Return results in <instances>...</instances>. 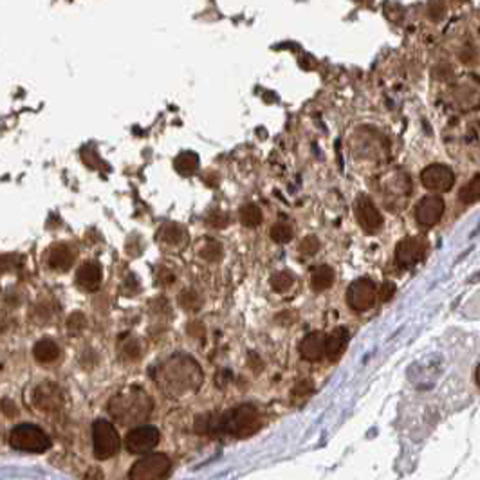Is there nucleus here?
Returning a JSON list of instances; mask_svg holds the SVG:
<instances>
[{"label": "nucleus", "mask_w": 480, "mask_h": 480, "mask_svg": "<svg viewBox=\"0 0 480 480\" xmlns=\"http://www.w3.org/2000/svg\"><path fill=\"white\" fill-rule=\"evenodd\" d=\"M421 183L432 192H448L455 183V174L450 166L430 165L421 172Z\"/></svg>", "instance_id": "obj_10"}, {"label": "nucleus", "mask_w": 480, "mask_h": 480, "mask_svg": "<svg viewBox=\"0 0 480 480\" xmlns=\"http://www.w3.org/2000/svg\"><path fill=\"white\" fill-rule=\"evenodd\" d=\"M153 410V401L149 393L137 387H128L109 401V414L121 426H134L149 419Z\"/></svg>", "instance_id": "obj_3"}, {"label": "nucleus", "mask_w": 480, "mask_h": 480, "mask_svg": "<svg viewBox=\"0 0 480 480\" xmlns=\"http://www.w3.org/2000/svg\"><path fill=\"white\" fill-rule=\"evenodd\" d=\"M156 383L168 398L179 399L201 389L202 370L193 358L175 354L156 368Z\"/></svg>", "instance_id": "obj_1"}, {"label": "nucleus", "mask_w": 480, "mask_h": 480, "mask_svg": "<svg viewBox=\"0 0 480 480\" xmlns=\"http://www.w3.org/2000/svg\"><path fill=\"white\" fill-rule=\"evenodd\" d=\"M33 354H35L36 361L40 363H53L57 361L60 356V347L57 345V341L44 338L40 340L35 347H33Z\"/></svg>", "instance_id": "obj_18"}, {"label": "nucleus", "mask_w": 480, "mask_h": 480, "mask_svg": "<svg viewBox=\"0 0 480 480\" xmlns=\"http://www.w3.org/2000/svg\"><path fill=\"white\" fill-rule=\"evenodd\" d=\"M354 210H356V218H358L359 226H361L365 232H380L381 226H383V217H381L380 210L375 208V204L368 199V197H359L358 201H356V206H354Z\"/></svg>", "instance_id": "obj_11"}, {"label": "nucleus", "mask_w": 480, "mask_h": 480, "mask_svg": "<svg viewBox=\"0 0 480 480\" xmlns=\"http://www.w3.org/2000/svg\"><path fill=\"white\" fill-rule=\"evenodd\" d=\"M442 213H444V201L437 195L424 197L415 208V218L424 227L435 226L441 220Z\"/></svg>", "instance_id": "obj_12"}, {"label": "nucleus", "mask_w": 480, "mask_h": 480, "mask_svg": "<svg viewBox=\"0 0 480 480\" xmlns=\"http://www.w3.org/2000/svg\"><path fill=\"white\" fill-rule=\"evenodd\" d=\"M347 340H349V332H347V329L340 327L334 332H331L327 336V340H325V356H327L331 361H336L341 356V352H343V349H345Z\"/></svg>", "instance_id": "obj_17"}, {"label": "nucleus", "mask_w": 480, "mask_h": 480, "mask_svg": "<svg viewBox=\"0 0 480 480\" xmlns=\"http://www.w3.org/2000/svg\"><path fill=\"white\" fill-rule=\"evenodd\" d=\"M294 237L293 226L289 223H278L271 227V239L275 240L276 244H287Z\"/></svg>", "instance_id": "obj_24"}, {"label": "nucleus", "mask_w": 480, "mask_h": 480, "mask_svg": "<svg viewBox=\"0 0 480 480\" xmlns=\"http://www.w3.org/2000/svg\"><path fill=\"white\" fill-rule=\"evenodd\" d=\"M334 284V269L331 266H318L310 275V287L315 291H325Z\"/></svg>", "instance_id": "obj_19"}, {"label": "nucleus", "mask_w": 480, "mask_h": 480, "mask_svg": "<svg viewBox=\"0 0 480 480\" xmlns=\"http://www.w3.org/2000/svg\"><path fill=\"white\" fill-rule=\"evenodd\" d=\"M179 303L188 310H197L201 306V298L199 294L193 293V291H183L179 297Z\"/></svg>", "instance_id": "obj_27"}, {"label": "nucleus", "mask_w": 480, "mask_h": 480, "mask_svg": "<svg viewBox=\"0 0 480 480\" xmlns=\"http://www.w3.org/2000/svg\"><path fill=\"white\" fill-rule=\"evenodd\" d=\"M199 255H201L204 260H208V262H217V260H220V257H223V246L218 244V242H215V240H208V242H204V246L199 249Z\"/></svg>", "instance_id": "obj_26"}, {"label": "nucleus", "mask_w": 480, "mask_h": 480, "mask_svg": "<svg viewBox=\"0 0 480 480\" xmlns=\"http://www.w3.org/2000/svg\"><path fill=\"white\" fill-rule=\"evenodd\" d=\"M141 354V347L135 338H128L125 345H121V356L125 359H137Z\"/></svg>", "instance_id": "obj_28"}, {"label": "nucleus", "mask_w": 480, "mask_h": 480, "mask_svg": "<svg viewBox=\"0 0 480 480\" xmlns=\"http://www.w3.org/2000/svg\"><path fill=\"white\" fill-rule=\"evenodd\" d=\"M475 381H477V387L480 389V365L477 367V372H475Z\"/></svg>", "instance_id": "obj_32"}, {"label": "nucleus", "mask_w": 480, "mask_h": 480, "mask_svg": "<svg viewBox=\"0 0 480 480\" xmlns=\"http://www.w3.org/2000/svg\"><path fill=\"white\" fill-rule=\"evenodd\" d=\"M318 249H320V240L316 239L315 235H310V237H307V239L301 240V244H300V253L301 255L310 257V255H315Z\"/></svg>", "instance_id": "obj_29"}, {"label": "nucleus", "mask_w": 480, "mask_h": 480, "mask_svg": "<svg viewBox=\"0 0 480 480\" xmlns=\"http://www.w3.org/2000/svg\"><path fill=\"white\" fill-rule=\"evenodd\" d=\"M375 297H377V289H375L374 282L368 278L354 280L347 289V303L350 306V309L358 310V313L370 309L374 306Z\"/></svg>", "instance_id": "obj_7"}, {"label": "nucleus", "mask_w": 480, "mask_h": 480, "mask_svg": "<svg viewBox=\"0 0 480 480\" xmlns=\"http://www.w3.org/2000/svg\"><path fill=\"white\" fill-rule=\"evenodd\" d=\"M172 470V460L165 453H149L140 458L132 466L130 477L132 480H158L168 477Z\"/></svg>", "instance_id": "obj_5"}, {"label": "nucleus", "mask_w": 480, "mask_h": 480, "mask_svg": "<svg viewBox=\"0 0 480 480\" xmlns=\"http://www.w3.org/2000/svg\"><path fill=\"white\" fill-rule=\"evenodd\" d=\"M75 249L69 244H57L49 251V267L57 273H66L70 269V266L75 264Z\"/></svg>", "instance_id": "obj_14"}, {"label": "nucleus", "mask_w": 480, "mask_h": 480, "mask_svg": "<svg viewBox=\"0 0 480 480\" xmlns=\"http://www.w3.org/2000/svg\"><path fill=\"white\" fill-rule=\"evenodd\" d=\"M325 340H327V336L320 331L307 334L300 343L301 358L306 359V361H318V359H322L325 356Z\"/></svg>", "instance_id": "obj_13"}, {"label": "nucleus", "mask_w": 480, "mask_h": 480, "mask_svg": "<svg viewBox=\"0 0 480 480\" xmlns=\"http://www.w3.org/2000/svg\"><path fill=\"white\" fill-rule=\"evenodd\" d=\"M33 403H35V406L40 412L57 410L61 403V396L54 384L45 383V384H40L38 389L35 390V393H33Z\"/></svg>", "instance_id": "obj_15"}, {"label": "nucleus", "mask_w": 480, "mask_h": 480, "mask_svg": "<svg viewBox=\"0 0 480 480\" xmlns=\"http://www.w3.org/2000/svg\"><path fill=\"white\" fill-rule=\"evenodd\" d=\"M159 239H161L163 242H166V244L181 246L186 242L188 233L184 232V227L179 226V224L168 223L159 230Z\"/></svg>", "instance_id": "obj_20"}, {"label": "nucleus", "mask_w": 480, "mask_h": 480, "mask_svg": "<svg viewBox=\"0 0 480 480\" xmlns=\"http://www.w3.org/2000/svg\"><path fill=\"white\" fill-rule=\"evenodd\" d=\"M426 251L428 242L424 237H408L396 248V262L401 267H414L423 260Z\"/></svg>", "instance_id": "obj_9"}, {"label": "nucleus", "mask_w": 480, "mask_h": 480, "mask_svg": "<svg viewBox=\"0 0 480 480\" xmlns=\"http://www.w3.org/2000/svg\"><path fill=\"white\" fill-rule=\"evenodd\" d=\"M92 442H94V455L100 460H107L119 451L118 432L105 419L96 421L92 426Z\"/></svg>", "instance_id": "obj_6"}, {"label": "nucleus", "mask_w": 480, "mask_h": 480, "mask_svg": "<svg viewBox=\"0 0 480 480\" xmlns=\"http://www.w3.org/2000/svg\"><path fill=\"white\" fill-rule=\"evenodd\" d=\"M101 276L103 271L98 262H85L80 266L78 273H76V282L85 291H96L101 285Z\"/></svg>", "instance_id": "obj_16"}, {"label": "nucleus", "mask_w": 480, "mask_h": 480, "mask_svg": "<svg viewBox=\"0 0 480 480\" xmlns=\"http://www.w3.org/2000/svg\"><path fill=\"white\" fill-rule=\"evenodd\" d=\"M175 170L183 175H192L193 172L199 168V156L193 152H183L179 153L174 161Z\"/></svg>", "instance_id": "obj_21"}, {"label": "nucleus", "mask_w": 480, "mask_h": 480, "mask_svg": "<svg viewBox=\"0 0 480 480\" xmlns=\"http://www.w3.org/2000/svg\"><path fill=\"white\" fill-rule=\"evenodd\" d=\"M227 223H230V217H227L226 213H223V211H213V213L208 217V224H210L211 227H224Z\"/></svg>", "instance_id": "obj_30"}, {"label": "nucleus", "mask_w": 480, "mask_h": 480, "mask_svg": "<svg viewBox=\"0 0 480 480\" xmlns=\"http://www.w3.org/2000/svg\"><path fill=\"white\" fill-rule=\"evenodd\" d=\"M458 199L464 204H475V202L480 201V174H477L470 183L460 188Z\"/></svg>", "instance_id": "obj_22"}, {"label": "nucleus", "mask_w": 480, "mask_h": 480, "mask_svg": "<svg viewBox=\"0 0 480 480\" xmlns=\"http://www.w3.org/2000/svg\"><path fill=\"white\" fill-rule=\"evenodd\" d=\"M240 223L246 227H257L262 224V211L255 204H246L240 208Z\"/></svg>", "instance_id": "obj_23"}, {"label": "nucleus", "mask_w": 480, "mask_h": 480, "mask_svg": "<svg viewBox=\"0 0 480 480\" xmlns=\"http://www.w3.org/2000/svg\"><path fill=\"white\" fill-rule=\"evenodd\" d=\"M9 444L13 450L26 453H44L51 448V439L42 428L35 424L22 423L15 426L9 433Z\"/></svg>", "instance_id": "obj_4"}, {"label": "nucleus", "mask_w": 480, "mask_h": 480, "mask_svg": "<svg viewBox=\"0 0 480 480\" xmlns=\"http://www.w3.org/2000/svg\"><path fill=\"white\" fill-rule=\"evenodd\" d=\"M294 276L287 271H278L275 275L271 276V287L275 289L276 293H285L289 289L293 287Z\"/></svg>", "instance_id": "obj_25"}, {"label": "nucleus", "mask_w": 480, "mask_h": 480, "mask_svg": "<svg viewBox=\"0 0 480 480\" xmlns=\"http://www.w3.org/2000/svg\"><path fill=\"white\" fill-rule=\"evenodd\" d=\"M393 293H396V285L392 284V282H384L383 285H381V300L383 301H389L390 298L393 297Z\"/></svg>", "instance_id": "obj_31"}, {"label": "nucleus", "mask_w": 480, "mask_h": 480, "mask_svg": "<svg viewBox=\"0 0 480 480\" xmlns=\"http://www.w3.org/2000/svg\"><path fill=\"white\" fill-rule=\"evenodd\" d=\"M159 439H161V433H159L158 428L137 426L127 433V437H125V446H127V450L130 451V453L143 455L149 453L150 450H153V448L158 446Z\"/></svg>", "instance_id": "obj_8"}, {"label": "nucleus", "mask_w": 480, "mask_h": 480, "mask_svg": "<svg viewBox=\"0 0 480 480\" xmlns=\"http://www.w3.org/2000/svg\"><path fill=\"white\" fill-rule=\"evenodd\" d=\"M258 428H260V415L251 405L237 406L226 414H206L195 421V430L201 433L248 437L253 435Z\"/></svg>", "instance_id": "obj_2"}]
</instances>
